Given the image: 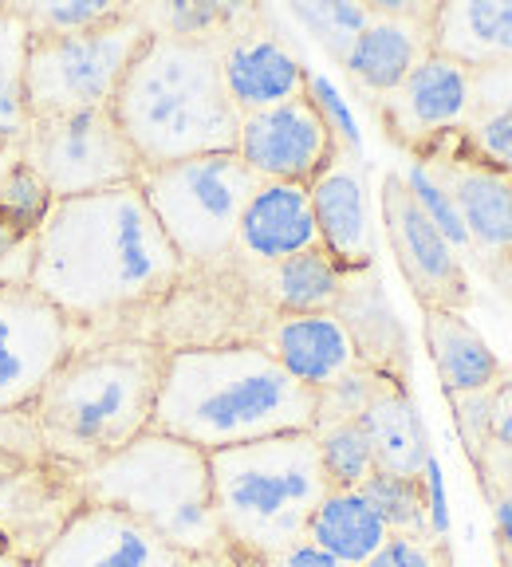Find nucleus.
I'll return each mask as SVG.
<instances>
[{
  "mask_svg": "<svg viewBox=\"0 0 512 567\" xmlns=\"http://www.w3.org/2000/svg\"><path fill=\"white\" fill-rule=\"evenodd\" d=\"M186 265L134 186L55 202L32 237V284L75 319L146 308L182 280Z\"/></svg>",
  "mask_w": 512,
  "mask_h": 567,
  "instance_id": "f257e3e1",
  "label": "nucleus"
},
{
  "mask_svg": "<svg viewBox=\"0 0 512 567\" xmlns=\"http://www.w3.org/2000/svg\"><path fill=\"white\" fill-rule=\"evenodd\" d=\"M202 453L316 430V390L260 343L174 347L162 367L154 425Z\"/></svg>",
  "mask_w": 512,
  "mask_h": 567,
  "instance_id": "f03ea898",
  "label": "nucleus"
},
{
  "mask_svg": "<svg viewBox=\"0 0 512 567\" xmlns=\"http://www.w3.org/2000/svg\"><path fill=\"white\" fill-rule=\"evenodd\" d=\"M222 40L154 35L126 71L111 115L142 169L237 154L240 111L222 80Z\"/></svg>",
  "mask_w": 512,
  "mask_h": 567,
  "instance_id": "7ed1b4c3",
  "label": "nucleus"
},
{
  "mask_svg": "<svg viewBox=\"0 0 512 567\" xmlns=\"http://www.w3.org/2000/svg\"><path fill=\"white\" fill-rule=\"evenodd\" d=\"M166 351L142 339L71 347L32 402L35 442L52 457L91 470L154 425Z\"/></svg>",
  "mask_w": 512,
  "mask_h": 567,
  "instance_id": "20e7f679",
  "label": "nucleus"
},
{
  "mask_svg": "<svg viewBox=\"0 0 512 567\" xmlns=\"http://www.w3.org/2000/svg\"><path fill=\"white\" fill-rule=\"evenodd\" d=\"M213 513L233 567H265L308 536L311 513L331 488L316 437L284 434L209 453Z\"/></svg>",
  "mask_w": 512,
  "mask_h": 567,
  "instance_id": "39448f33",
  "label": "nucleus"
},
{
  "mask_svg": "<svg viewBox=\"0 0 512 567\" xmlns=\"http://www.w3.org/2000/svg\"><path fill=\"white\" fill-rule=\"evenodd\" d=\"M83 501L123 508L197 564H233L213 513L209 453L177 437L146 430L115 457L83 470Z\"/></svg>",
  "mask_w": 512,
  "mask_h": 567,
  "instance_id": "423d86ee",
  "label": "nucleus"
},
{
  "mask_svg": "<svg viewBox=\"0 0 512 567\" xmlns=\"http://www.w3.org/2000/svg\"><path fill=\"white\" fill-rule=\"evenodd\" d=\"M256 186V174L237 154H202L139 174L154 221L186 268L217 265L237 252L240 213Z\"/></svg>",
  "mask_w": 512,
  "mask_h": 567,
  "instance_id": "0eeeda50",
  "label": "nucleus"
},
{
  "mask_svg": "<svg viewBox=\"0 0 512 567\" xmlns=\"http://www.w3.org/2000/svg\"><path fill=\"white\" fill-rule=\"evenodd\" d=\"M151 28L126 4L115 20L88 32L44 35L32 32L28 48V111L32 118L106 111L139 60Z\"/></svg>",
  "mask_w": 512,
  "mask_h": 567,
  "instance_id": "6e6552de",
  "label": "nucleus"
},
{
  "mask_svg": "<svg viewBox=\"0 0 512 567\" xmlns=\"http://www.w3.org/2000/svg\"><path fill=\"white\" fill-rule=\"evenodd\" d=\"M20 162L44 182L52 202L134 186L142 174L111 106L80 111V115L32 118L24 142H20Z\"/></svg>",
  "mask_w": 512,
  "mask_h": 567,
  "instance_id": "1a4fd4ad",
  "label": "nucleus"
},
{
  "mask_svg": "<svg viewBox=\"0 0 512 567\" xmlns=\"http://www.w3.org/2000/svg\"><path fill=\"white\" fill-rule=\"evenodd\" d=\"M418 162L450 189L458 217L469 233V252L512 276V174L469 151L465 134H446L418 151Z\"/></svg>",
  "mask_w": 512,
  "mask_h": 567,
  "instance_id": "9d476101",
  "label": "nucleus"
},
{
  "mask_svg": "<svg viewBox=\"0 0 512 567\" xmlns=\"http://www.w3.org/2000/svg\"><path fill=\"white\" fill-rule=\"evenodd\" d=\"M68 351V316L32 284H0V414L32 406Z\"/></svg>",
  "mask_w": 512,
  "mask_h": 567,
  "instance_id": "9b49d317",
  "label": "nucleus"
},
{
  "mask_svg": "<svg viewBox=\"0 0 512 567\" xmlns=\"http://www.w3.org/2000/svg\"><path fill=\"white\" fill-rule=\"evenodd\" d=\"M379 209H382V229H387L390 252H395L398 268L407 276L414 300L422 308L465 311L473 303L465 265H461L458 248L426 221V213L418 209L410 189L402 186V174L382 177Z\"/></svg>",
  "mask_w": 512,
  "mask_h": 567,
  "instance_id": "f8f14e48",
  "label": "nucleus"
},
{
  "mask_svg": "<svg viewBox=\"0 0 512 567\" xmlns=\"http://www.w3.org/2000/svg\"><path fill=\"white\" fill-rule=\"evenodd\" d=\"M339 154L336 134L327 131L308 95L240 118L237 158L253 169L256 182L311 186Z\"/></svg>",
  "mask_w": 512,
  "mask_h": 567,
  "instance_id": "ddd939ff",
  "label": "nucleus"
},
{
  "mask_svg": "<svg viewBox=\"0 0 512 567\" xmlns=\"http://www.w3.org/2000/svg\"><path fill=\"white\" fill-rule=\"evenodd\" d=\"M32 567H197V559L123 508L83 501Z\"/></svg>",
  "mask_w": 512,
  "mask_h": 567,
  "instance_id": "4468645a",
  "label": "nucleus"
},
{
  "mask_svg": "<svg viewBox=\"0 0 512 567\" xmlns=\"http://www.w3.org/2000/svg\"><path fill=\"white\" fill-rule=\"evenodd\" d=\"M222 80L233 106L245 115H260L308 91V68L296 48L276 28H268V12L253 9L222 44Z\"/></svg>",
  "mask_w": 512,
  "mask_h": 567,
  "instance_id": "2eb2a0df",
  "label": "nucleus"
},
{
  "mask_svg": "<svg viewBox=\"0 0 512 567\" xmlns=\"http://www.w3.org/2000/svg\"><path fill=\"white\" fill-rule=\"evenodd\" d=\"M379 111L387 131L418 154L446 134L465 131L469 111H473V71L430 52L402 80V87L379 99Z\"/></svg>",
  "mask_w": 512,
  "mask_h": 567,
  "instance_id": "dca6fc26",
  "label": "nucleus"
},
{
  "mask_svg": "<svg viewBox=\"0 0 512 567\" xmlns=\"http://www.w3.org/2000/svg\"><path fill=\"white\" fill-rule=\"evenodd\" d=\"M438 4H371V24L362 28L355 48L347 52L344 71L359 91L375 99H387L402 87L410 71L433 52L430 20Z\"/></svg>",
  "mask_w": 512,
  "mask_h": 567,
  "instance_id": "f3484780",
  "label": "nucleus"
},
{
  "mask_svg": "<svg viewBox=\"0 0 512 567\" xmlns=\"http://www.w3.org/2000/svg\"><path fill=\"white\" fill-rule=\"evenodd\" d=\"M319 248L316 213L308 186L291 182H260L248 197L237 225V252L256 268H273L288 257Z\"/></svg>",
  "mask_w": 512,
  "mask_h": 567,
  "instance_id": "a211bd4d",
  "label": "nucleus"
},
{
  "mask_svg": "<svg viewBox=\"0 0 512 567\" xmlns=\"http://www.w3.org/2000/svg\"><path fill=\"white\" fill-rule=\"evenodd\" d=\"M311 213H316L319 248L336 260L344 272L375 265V225L367 205V182L359 169L339 154L324 174L308 186Z\"/></svg>",
  "mask_w": 512,
  "mask_h": 567,
  "instance_id": "6ab92c4d",
  "label": "nucleus"
},
{
  "mask_svg": "<svg viewBox=\"0 0 512 567\" xmlns=\"http://www.w3.org/2000/svg\"><path fill=\"white\" fill-rule=\"evenodd\" d=\"M265 347L276 363L308 390H324L347 371L359 367V354L339 323L336 311H311V316H276Z\"/></svg>",
  "mask_w": 512,
  "mask_h": 567,
  "instance_id": "aec40b11",
  "label": "nucleus"
},
{
  "mask_svg": "<svg viewBox=\"0 0 512 567\" xmlns=\"http://www.w3.org/2000/svg\"><path fill=\"white\" fill-rule=\"evenodd\" d=\"M336 316L347 328V336H351L355 354H359L362 367L390 374L398 382L407 379V367H410L407 336H402V323H398L387 292H382V280L375 272V265L344 276Z\"/></svg>",
  "mask_w": 512,
  "mask_h": 567,
  "instance_id": "412c9836",
  "label": "nucleus"
},
{
  "mask_svg": "<svg viewBox=\"0 0 512 567\" xmlns=\"http://www.w3.org/2000/svg\"><path fill=\"white\" fill-rule=\"evenodd\" d=\"M430 48L461 68L512 63V0H453L430 20Z\"/></svg>",
  "mask_w": 512,
  "mask_h": 567,
  "instance_id": "4be33fe9",
  "label": "nucleus"
},
{
  "mask_svg": "<svg viewBox=\"0 0 512 567\" xmlns=\"http://www.w3.org/2000/svg\"><path fill=\"white\" fill-rule=\"evenodd\" d=\"M422 331H426V347H430L433 371H438L442 390L450 399L489 394V390H496L504 382L501 359L489 351V343L465 319V311L422 308Z\"/></svg>",
  "mask_w": 512,
  "mask_h": 567,
  "instance_id": "5701e85b",
  "label": "nucleus"
},
{
  "mask_svg": "<svg viewBox=\"0 0 512 567\" xmlns=\"http://www.w3.org/2000/svg\"><path fill=\"white\" fill-rule=\"evenodd\" d=\"M359 425L375 450V470L402 473V477H422L433 450L422 414H418L414 399L407 394V382L382 390L379 399L362 410Z\"/></svg>",
  "mask_w": 512,
  "mask_h": 567,
  "instance_id": "b1692460",
  "label": "nucleus"
},
{
  "mask_svg": "<svg viewBox=\"0 0 512 567\" xmlns=\"http://www.w3.org/2000/svg\"><path fill=\"white\" fill-rule=\"evenodd\" d=\"M387 524L375 516V508L367 505V496L359 488H331L319 501V508L311 513L308 536L316 548H324L327 556H336L347 567H362L375 551L387 544Z\"/></svg>",
  "mask_w": 512,
  "mask_h": 567,
  "instance_id": "393cba45",
  "label": "nucleus"
},
{
  "mask_svg": "<svg viewBox=\"0 0 512 567\" xmlns=\"http://www.w3.org/2000/svg\"><path fill=\"white\" fill-rule=\"evenodd\" d=\"M265 272V292L276 316H311V311H336L344 292V268L327 257L324 248H311L300 257H288Z\"/></svg>",
  "mask_w": 512,
  "mask_h": 567,
  "instance_id": "a878e982",
  "label": "nucleus"
},
{
  "mask_svg": "<svg viewBox=\"0 0 512 567\" xmlns=\"http://www.w3.org/2000/svg\"><path fill=\"white\" fill-rule=\"evenodd\" d=\"M28 48L32 24L17 4L0 9V151H20L32 123L28 111Z\"/></svg>",
  "mask_w": 512,
  "mask_h": 567,
  "instance_id": "bb28decb",
  "label": "nucleus"
},
{
  "mask_svg": "<svg viewBox=\"0 0 512 567\" xmlns=\"http://www.w3.org/2000/svg\"><path fill=\"white\" fill-rule=\"evenodd\" d=\"M359 493L367 496V505L375 508L390 536H430V516H426V488L422 477H402V473H382L375 470L362 481Z\"/></svg>",
  "mask_w": 512,
  "mask_h": 567,
  "instance_id": "cd10ccee",
  "label": "nucleus"
},
{
  "mask_svg": "<svg viewBox=\"0 0 512 567\" xmlns=\"http://www.w3.org/2000/svg\"><path fill=\"white\" fill-rule=\"evenodd\" d=\"M248 4H202V0H174V4H142L139 17L154 35L174 40H222L248 17Z\"/></svg>",
  "mask_w": 512,
  "mask_h": 567,
  "instance_id": "c85d7f7f",
  "label": "nucleus"
},
{
  "mask_svg": "<svg viewBox=\"0 0 512 567\" xmlns=\"http://www.w3.org/2000/svg\"><path fill=\"white\" fill-rule=\"evenodd\" d=\"M288 17L324 48L331 60L344 63L362 28L371 24V4H351V0H311V4H288Z\"/></svg>",
  "mask_w": 512,
  "mask_h": 567,
  "instance_id": "c756f323",
  "label": "nucleus"
},
{
  "mask_svg": "<svg viewBox=\"0 0 512 567\" xmlns=\"http://www.w3.org/2000/svg\"><path fill=\"white\" fill-rule=\"evenodd\" d=\"M311 437H316L327 488H359L375 473V450L359 422L319 425V430H311Z\"/></svg>",
  "mask_w": 512,
  "mask_h": 567,
  "instance_id": "7c9ffc66",
  "label": "nucleus"
},
{
  "mask_svg": "<svg viewBox=\"0 0 512 567\" xmlns=\"http://www.w3.org/2000/svg\"><path fill=\"white\" fill-rule=\"evenodd\" d=\"M398 386V379L382 371H371V367H355L344 379H336L331 386L316 390V430L319 425H336V422H359L362 410L379 399L382 390Z\"/></svg>",
  "mask_w": 512,
  "mask_h": 567,
  "instance_id": "2f4dec72",
  "label": "nucleus"
},
{
  "mask_svg": "<svg viewBox=\"0 0 512 567\" xmlns=\"http://www.w3.org/2000/svg\"><path fill=\"white\" fill-rule=\"evenodd\" d=\"M402 186L410 189L414 205L426 213V221L442 233V237L450 240L458 252H469V233H465V225H461V217H458V205H453L450 189L438 182V174H433L426 162H418V158L410 162L407 174H402Z\"/></svg>",
  "mask_w": 512,
  "mask_h": 567,
  "instance_id": "473e14b6",
  "label": "nucleus"
},
{
  "mask_svg": "<svg viewBox=\"0 0 512 567\" xmlns=\"http://www.w3.org/2000/svg\"><path fill=\"white\" fill-rule=\"evenodd\" d=\"M126 4H111V0H48V4H20L24 20L32 24V32L44 35H71L88 32L106 20H115Z\"/></svg>",
  "mask_w": 512,
  "mask_h": 567,
  "instance_id": "72a5a7b5",
  "label": "nucleus"
},
{
  "mask_svg": "<svg viewBox=\"0 0 512 567\" xmlns=\"http://www.w3.org/2000/svg\"><path fill=\"white\" fill-rule=\"evenodd\" d=\"M304 95L311 99V106L319 111V118L327 123V131L336 134L339 151L355 154L359 158L362 154V134H359V123H355V111L347 106V99L339 95V87L327 75H319V71H308V91Z\"/></svg>",
  "mask_w": 512,
  "mask_h": 567,
  "instance_id": "f704fd0d",
  "label": "nucleus"
},
{
  "mask_svg": "<svg viewBox=\"0 0 512 567\" xmlns=\"http://www.w3.org/2000/svg\"><path fill=\"white\" fill-rule=\"evenodd\" d=\"M52 205L55 202H52V194H48L44 182H40L24 162H17V169H12L9 182H4V189H0V209L9 213L12 221H20L24 229L35 233Z\"/></svg>",
  "mask_w": 512,
  "mask_h": 567,
  "instance_id": "c9c22d12",
  "label": "nucleus"
},
{
  "mask_svg": "<svg viewBox=\"0 0 512 567\" xmlns=\"http://www.w3.org/2000/svg\"><path fill=\"white\" fill-rule=\"evenodd\" d=\"M362 567H450L446 564L442 540H422V536H387L379 551Z\"/></svg>",
  "mask_w": 512,
  "mask_h": 567,
  "instance_id": "e433bc0d",
  "label": "nucleus"
},
{
  "mask_svg": "<svg viewBox=\"0 0 512 567\" xmlns=\"http://www.w3.org/2000/svg\"><path fill=\"white\" fill-rule=\"evenodd\" d=\"M422 488H426V516H430V536L446 544V536H450V501H446V473H442V461H438V457L426 461Z\"/></svg>",
  "mask_w": 512,
  "mask_h": 567,
  "instance_id": "4c0bfd02",
  "label": "nucleus"
},
{
  "mask_svg": "<svg viewBox=\"0 0 512 567\" xmlns=\"http://www.w3.org/2000/svg\"><path fill=\"white\" fill-rule=\"evenodd\" d=\"M489 445L512 453V382H501L489 394Z\"/></svg>",
  "mask_w": 512,
  "mask_h": 567,
  "instance_id": "58836bf2",
  "label": "nucleus"
},
{
  "mask_svg": "<svg viewBox=\"0 0 512 567\" xmlns=\"http://www.w3.org/2000/svg\"><path fill=\"white\" fill-rule=\"evenodd\" d=\"M265 567H347V564H339L336 556H327V551L316 548L311 540H300L296 548H288L276 559H268Z\"/></svg>",
  "mask_w": 512,
  "mask_h": 567,
  "instance_id": "ea45409f",
  "label": "nucleus"
},
{
  "mask_svg": "<svg viewBox=\"0 0 512 567\" xmlns=\"http://www.w3.org/2000/svg\"><path fill=\"white\" fill-rule=\"evenodd\" d=\"M493 516H496V532H501V540L512 548V496H501V501H496Z\"/></svg>",
  "mask_w": 512,
  "mask_h": 567,
  "instance_id": "a19ab883",
  "label": "nucleus"
},
{
  "mask_svg": "<svg viewBox=\"0 0 512 567\" xmlns=\"http://www.w3.org/2000/svg\"><path fill=\"white\" fill-rule=\"evenodd\" d=\"M17 162H20V151H0V189H4L9 174L17 169Z\"/></svg>",
  "mask_w": 512,
  "mask_h": 567,
  "instance_id": "79ce46f5",
  "label": "nucleus"
},
{
  "mask_svg": "<svg viewBox=\"0 0 512 567\" xmlns=\"http://www.w3.org/2000/svg\"><path fill=\"white\" fill-rule=\"evenodd\" d=\"M0 567H32V564H24V559H17V556H4V551H0Z\"/></svg>",
  "mask_w": 512,
  "mask_h": 567,
  "instance_id": "37998d69",
  "label": "nucleus"
}]
</instances>
